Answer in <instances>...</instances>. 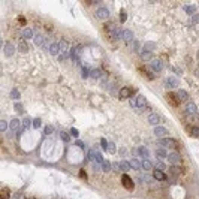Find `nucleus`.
I'll return each instance as SVG.
<instances>
[{"instance_id": "1", "label": "nucleus", "mask_w": 199, "mask_h": 199, "mask_svg": "<svg viewBox=\"0 0 199 199\" xmlns=\"http://www.w3.org/2000/svg\"><path fill=\"white\" fill-rule=\"evenodd\" d=\"M121 184L124 186V189H127V190H133V181H132V178L129 177V175H123L121 177Z\"/></svg>"}, {"instance_id": "2", "label": "nucleus", "mask_w": 199, "mask_h": 199, "mask_svg": "<svg viewBox=\"0 0 199 199\" xmlns=\"http://www.w3.org/2000/svg\"><path fill=\"white\" fill-rule=\"evenodd\" d=\"M96 17H97L99 20H107V18L109 17V9H108V8H99V9L96 11Z\"/></svg>"}, {"instance_id": "3", "label": "nucleus", "mask_w": 199, "mask_h": 199, "mask_svg": "<svg viewBox=\"0 0 199 199\" xmlns=\"http://www.w3.org/2000/svg\"><path fill=\"white\" fill-rule=\"evenodd\" d=\"M160 144L163 145V147H168V148H177V145H178V142L175 141V139H172V138H166V139H162L160 141Z\"/></svg>"}, {"instance_id": "4", "label": "nucleus", "mask_w": 199, "mask_h": 199, "mask_svg": "<svg viewBox=\"0 0 199 199\" xmlns=\"http://www.w3.org/2000/svg\"><path fill=\"white\" fill-rule=\"evenodd\" d=\"M166 101H168L169 105H172V107H178V105H180V99H178L177 94H174V93H168V94H166Z\"/></svg>"}, {"instance_id": "5", "label": "nucleus", "mask_w": 199, "mask_h": 199, "mask_svg": "<svg viewBox=\"0 0 199 199\" xmlns=\"http://www.w3.org/2000/svg\"><path fill=\"white\" fill-rule=\"evenodd\" d=\"M196 112H198V109H196V105L193 104V102H189L187 105H186V114L187 115H196Z\"/></svg>"}, {"instance_id": "6", "label": "nucleus", "mask_w": 199, "mask_h": 199, "mask_svg": "<svg viewBox=\"0 0 199 199\" xmlns=\"http://www.w3.org/2000/svg\"><path fill=\"white\" fill-rule=\"evenodd\" d=\"M14 53H15V47H14L11 42H6V44H5V55H6V57H12Z\"/></svg>"}, {"instance_id": "7", "label": "nucleus", "mask_w": 199, "mask_h": 199, "mask_svg": "<svg viewBox=\"0 0 199 199\" xmlns=\"http://www.w3.org/2000/svg\"><path fill=\"white\" fill-rule=\"evenodd\" d=\"M168 160L171 162V163H180V160H181V156L177 153V151H172V153H169L168 154Z\"/></svg>"}, {"instance_id": "8", "label": "nucleus", "mask_w": 199, "mask_h": 199, "mask_svg": "<svg viewBox=\"0 0 199 199\" xmlns=\"http://www.w3.org/2000/svg\"><path fill=\"white\" fill-rule=\"evenodd\" d=\"M160 121H162V118H160L159 114H150V117H148V123H150V124H153V126L156 127Z\"/></svg>"}, {"instance_id": "9", "label": "nucleus", "mask_w": 199, "mask_h": 199, "mask_svg": "<svg viewBox=\"0 0 199 199\" xmlns=\"http://www.w3.org/2000/svg\"><path fill=\"white\" fill-rule=\"evenodd\" d=\"M150 66H151V69H153L154 72H160V70H162V67H163V66H162V61H160V60H157V58H153Z\"/></svg>"}, {"instance_id": "10", "label": "nucleus", "mask_w": 199, "mask_h": 199, "mask_svg": "<svg viewBox=\"0 0 199 199\" xmlns=\"http://www.w3.org/2000/svg\"><path fill=\"white\" fill-rule=\"evenodd\" d=\"M166 133H168L166 127H163V126H156V127H154V135H156L157 138H162V136H165Z\"/></svg>"}, {"instance_id": "11", "label": "nucleus", "mask_w": 199, "mask_h": 199, "mask_svg": "<svg viewBox=\"0 0 199 199\" xmlns=\"http://www.w3.org/2000/svg\"><path fill=\"white\" fill-rule=\"evenodd\" d=\"M165 85H166V88H175L178 85V79L177 78H168Z\"/></svg>"}, {"instance_id": "12", "label": "nucleus", "mask_w": 199, "mask_h": 199, "mask_svg": "<svg viewBox=\"0 0 199 199\" xmlns=\"http://www.w3.org/2000/svg\"><path fill=\"white\" fill-rule=\"evenodd\" d=\"M130 94H132V90L129 87H123L120 90V97L121 99H127V97H130Z\"/></svg>"}, {"instance_id": "13", "label": "nucleus", "mask_w": 199, "mask_h": 199, "mask_svg": "<svg viewBox=\"0 0 199 199\" xmlns=\"http://www.w3.org/2000/svg\"><path fill=\"white\" fill-rule=\"evenodd\" d=\"M135 153H138L141 157H144V159H147L148 156H150V153H148V150L145 148V147H139L138 150H135Z\"/></svg>"}, {"instance_id": "14", "label": "nucleus", "mask_w": 199, "mask_h": 199, "mask_svg": "<svg viewBox=\"0 0 199 199\" xmlns=\"http://www.w3.org/2000/svg\"><path fill=\"white\" fill-rule=\"evenodd\" d=\"M58 45H60V51H61L63 54H64V53H67V50L70 48V47H69V42H67V41H64V39H61Z\"/></svg>"}, {"instance_id": "15", "label": "nucleus", "mask_w": 199, "mask_h": 199, "mask_svg": "<svg viewBox=\"0 0 199 199\" xmlns=\"http://www.w3.org/2000/svg\"><path fill=\"white\" fill-rule=\"evenodd\" d=\"M153 177H154L156 180H159V181H163V180H166V175L163 174V171H159V169H156V171H154Z\"/></svg>"}, {"instance_id": "16", "label": "nucleus", "mask_w": 199, "mask_h": 199, "mask_svg": "<svg viewBox=\"0 0 199 199\" xmlns=\"http://www.w3.org/2000/svg\"><path fill=\"white\" fill-rule=\"evenodd\" d=\"M145 104H147V99H145L144 96H138V97H136V107H138V108H144Z\"/></svg>"}, {"instance_id": "17", "label": "nucleus", "mask_w": 199, "mask_h": 199, "mask_svg": "<svg viewBox=\"0 0 199 199\" xmlns=\"http://www.w3.org/2000/svg\"><path fill=\"white\" fill-rule=\"evenodd\" d=\"M177 97L180 99V102H181V101H187V99H189V94H187V91H186V90H178Z\"/></svg>"}, {"instance_id": "18", "label": "nucleus", "mask_w": 199, "mask_h": 199, "mask_svg": "<svg viewBox=\"0 0 199 199\" xmlns=\"http://www.w3.org/2000/svg\"><path fill=\"white\" fill-rule=\"evenodd\" d=\"M130 166H132L133 169L139 171V169H142V162H139L138 159H132V162H130Z\"/></svg>"}, {"instance_id": "19", "label": "nucleus", "mask_w": 199, "mask_h": 199, "mask_svg": "<svg viewBox=\"0 0 199 199\" xmlns=\"http://www.w3.org/2000/svg\"><path fill=\"white\" fill-rule=\"evenodd\" d=\"M123 39H124L126 42H130V41L133 39V33H132L130 30H123Z\"/></svg>"}, {"instance_id": "20", "label": "nucleus", "mask_w": 199, "mask_h": 199, "mask_svg": "<svg viewBox=\"0 0 199 199\" xmlns=\"http://www.w3.org/2000/svg\"><path fill=\"white\" fill-rule=\"evenodd\" d=\"M58 51H60V45H58V44H51V45H50V53H51L53 55H57Z\"/></svg>"}, {"instance_id": "21", "label": "nucleus", "mask_w": 199, "mask_h": 199, "mask_svg": "<svg viewBox=\"0 0 199 199\" xmlns=\"http://www.w3.org/2000/svg\"><path fill=\"white\" fill-rule=\"evenodd\" d=\"M120 169L121 171H129V169H132V166H130V162H127V160H121L120 162Z\"/></svg>"}, {"instance_id": "22", "label": "nucleus", "mask_w": 199, "mask_h": 199, "mask_svg": "<svg viewBox=\"0 0 199 199\" xmlns=\"http://www.w3.org/2000/svg\"><path fill=\"white\" fill-rule=\"evenodd\" d=\"M18 51H20V53H27V51H29V45H27L24 41H20V44H18Z\"/></svg>"}, {"instance_id": "23", "label": "nucleus", "mask_w": 199, "mask_h": 199, "mask_svg": "<svg viewBox=\"0 0 199 199\" xmlns=\"http://www.w3.org/2000/svg\"><path fill=\"white\" fill-rule=\"evenodd\" d=\"M156 156H157L159 159H165V157H168V153H166L165 148H157V150H156Z\"/></svg>"}, {"instance_id": "24", "label": "nucleus", "mask_w": 199, "mask_h": 199, "mask_svg": "<svg viewBox=\"0 0 199 199\" xmlns=\"http://www.w3.org/2000/svg\"><path fill=\"white\" fill-rule=\"evenodd\" d=\"M90 76L94 78V79L96 78H101L102 76V70L101 69H93V70H90Z\"/></svg>"}, {"instance_id": "25", "label": "nucleus", "mask_w": 199, "mask_h": 199, "mask_svg": "<svg viewBox=\"0 0 199 199\" xmlns=\"http://www.w3.org/2000/svg\"><path fill=\"white\" fill-rule=\"evenodd\" d=\"M97 153H99V151H96V150H90V151H88V160H90V162H93V163H96Z\"/></svg>"}, {"instance_id": "26", "label": "nucleus", "mask_w": 199, "mask_h": 199, "mask_svg": "<svg viewBox=\"0 0 199 199\" xmlns=\"http://www.w3.org/2000/svg\"><path fill=\"white\" fill-rule=\"evenodd\" d=\"M111 168H112V163L108 162V160H104V163H102V171H104V172H109Z\"/></svg>"}, {"instance_id": "27", "label": "nucleus", "mask_w": 199, "mask_h": 199, "mask_svg": "<svg viewBox=\"0 0 199 199\" xmlns=\"http://www.w3.org/2000/svg\"><path fill=\"white\" fill-rule=\"evenodd\" d=\"M184 11L189 14V15H195V12H196V6H190V5H187V6H184Z\"/></svg>"}, {"instance_id": "28", "label": "nucleus", "mask_w": 199, "mask_h": 199, "mask_svg": "<svg viewBox=\"0 0 199 199\" xmlns=\"http://www.w3.org/2000/svg\"><path fill=\"white\" fill-rule=\"evenodd\" d=\"M151 168H153V163H151L150 160H147V159H145V160L142 162V169H144V171H150Z\"/></svg>"}, {"instance_id": "29", "label": "nucleus", "mask_w": 199, "mask_h": 199, "mask_svg": "<svg viewBox=\"0 0 199 199\" xmlns=\"http://www.w3.org/2000/svg\"><path fill=\"white\" fill-rule=\"evenodd\" d=\"M23 36H24V39H32V38H33V32H32L30 29H24Z\"/></svg>"}, {"instance_id": "30", "label": "nucleus", "mask_w": 199, "mask_h": 199, "mask_svg": "<svg viewBox=\"0 0 199 199\" xmlns=\"http://www.w3.org/2000/svg\"><path fill=\"white\" fill-rule=\"evenodd\" d=\"M151 57H153V55H151L150 51H142V53H141V58H142V60H153Z\"/></svg>"}, {"instance_id": "31", "label": "nucleus", "mask_w": 199, "mask_h": 199, "mask_svg": "<svg viewBox=\"0 0 199 199\" xmlns=\"http://www.w3.org/2000/svg\"><path fill=\"white\" fill-rule=\"evenodd\" d=\"M18 126H20V121H18V118H12V120H11V123H9V127H11L12 130H15Z\"/></svg>"}, {"instance_id": "32", "label": "nucleus", "mask_w": 199, "mask_h": 199, "mask_svg": "<svg viewBox=\"0 0 199 199\" xmlns=\"http://www.w3.org/2000/svg\"><path fill=\"white\" fill-rule=\"evenodd\" d=\"M107 151H108V153H111V154H114V153L117 151V148H115V144H114V142H108Z\"/></svg>"}, {"instance_id": "33", "label": "nucleus", "mask_w": 199, "mask_h": 199, "mask_svg": "<svg viewBox=\"0 0 199 199\" xmlns=\"http://www.w3.org/2000/svg\"><path fill=\"white\" fill-rule=\"evenodd\" d=\"M189 130H190V132H189V135H190V136H195V138H198V136H199V127H196V126H195V127H192V129H189Z\"/></svg>"}, {"instance_id": "34", "label": "nucleus", "mask_w": 199, "mask_h": 199, "mask_svg": "<svg viewBox=\"0 0 199 199\" xmlns=\"http://www.w3.org/2000/svg\"><path fill=\"white\" fill-rule=\"evenodd\" d=\"M35 44L39 45V47L44 45V36H42V35H36V36H35Z\"/></svg>"}, {"instance_id": "35", "label": "nucleus", "mask_w": 199, "mask_h": 199, "mask_svg": "<svg viewBox=\"0 0 199 199\" xmlns=\"http://www.w3.org/2000/svg\"><path fill=\"white\" fill-rule=\"evenodd\" d=\"M154 47H156V45H154L153 42H147V44H144V51H150V53H151V51L154 50Z\"/></svg>"}, {"instance_id": "36", "label": "nucleus", "mask_w": 199, "mask_h": 199, "mask_svg": "<svg viewBox=\"0 0 199 199\" xmlns=\"http://www.w3.org/2000/svg\"><path fill=\"white\" fill-rule=\"evenodd\" d=\"M139 72H141V73H142L144 76H147L148 79H153V78H154V75H153V73H150V72H148L147 69H139Z\"/></svg>"}, {"instance_id": "37", "label": "nucleus", "mask_w": 199, "mask_h": 199, "mask_svg": "<svg viewBox=\"0 0 199 199\" xmlns=\"http://www.w3.org/2000/svg\"><path fill=\"white\" fill-rule=\"evenodd\" d=\"M60 138H61L64 142H69V141H70V138H69V135H67L66 132H60Z\"/></svg>"}, {"instance_id": "38", "label": "nucleus", "mask_w": 199, "mask_h": 199, "mask_svg": "<svg viewBox=\"0 0 199 199\" xmlns=\"http://www.w3.org/2000/svg\"><path fill=\"white\" fill-rule=\"evenodd\" d=\"M30 121H32V120H30L29 117H26L24 121H23V127H24V129H29V127H30Z\"/></svg>"}, {"instance_id": "39", "label": "nucleus", "mask_w": 199, "mask_h": 199, "mask_svg": "<svg viewBox=\"0 0 199 199\" xmlns=\"http://www.w3.org/2000/svg\"><path fill=\"white\" fill-rule=\"evenodd\" d=\"M2 199H9V190L8 189L2 190Z\"/></svg>"}, {"instance_id": "40", "label": "nucleus", "mask_w": 199, "mask_h": 199, "mask_svg": "<svg viewBox=\"0 0 199 199\" xmlns=\"http://www.w3.org/2000/svg\"><path fill=\"white\" fill-rule=\"evenodd\" d=\"M88 75H90V73H88V69H87V67H82V69H81V76H82V78H87Z\"/></svg>"}, {"instance_id": "41", "label": "nucleus", "mask_w": 199, "mask_h": 199, "mask_svg": "<svg viewBox=\"0 0 199 199\" xmlns=\"http://www.w3.org/2000/svg\"><path fill=\"white\" fill-rule=\"evenodd\" d=\"M75 145H76L78 148H82V150H84V148L87 147V145H85V142H82V141H79V139H78V141L75 142Z\"/></svg>"}, {"instance_id": "42", "label": "nucleus", "mask_w": 199, "mask_h": 199, "mask_svg": "<svg viewBox=\"0 0 199 199\" xmlns=\"http://www.w3.org/2000/svg\"><path fill=\"white\" fill-rule=\"evenodd\" d=\"M156 168H157L159 171H163V169H166V165L162 163V162H157V163H156Z\"/></svg>"}, {"instance_id": "43", "label": "nucleus", "mask_w": 199, "mask_h": 199, "mask_svg": "<svg viewBox=\"0 0 199 199\" xmlns=\"http://www.w3.org/2000/svg\"><path fill=\"white\" fill-rule=\"evenodd\" d=\"M41 124H42V121H41L39 118H36V120H33V127H35V129H38V127H41Z\"/></svg>"}, {"instance_id": "44", "label": "nucleus", "mask_w": 199, "mask_h": 199, "mask_svg": "<svg viewBox=\"0 0 199 199\" xmlns=\"http://www.w3.org/2000/svg\"><path fill=\"white\" fill-rule=\"evenodd\" d=\"M141 181H142V183H150V181H151V177H150V175H142V177H141Z\"/></svg>"}, {"instance_id": "45", "label": "nucleus", "mask_w": 199, "mask_h": 199, "mask_svg": "<svg viewBox=\"0 0 199 199\" xmlns=\"http://www.w3.org/2000/svg\"><path fill=\"white\" fill-rule=\"evenodd\" d=\"M53 130H54V129H53V126H47L44 133H45V135H51V133H53Z\"/></svg>"}, {"instance_id": "46", "label": "nucleus", "mask_w": 199, "mask_h": 199, "mask_svg": "<svg viewBox=\"0 0 199 199\" xmlns=\"http://www.w3.org/2000/svg\"><path fill=\"white\" fill-rule=\"evenodd\" d=\"M11 96H12L14 99H20V93H18L17 90H12V91H11Z\"/></svg>"}, {"instance_id": "47", "label": "nucleus", "mask_w": 199, "mask_h": 199, "mask_svg": "<svg viewBox=\"0 0 199 199\" xmlns=\"http://www.w3.org/2000/svg\"><path fill=\"white\" fill-rule=\"evenodd\" d=\"M0 129H2V132H6V129H8L6 121H2V123H0Z\"/></svg>"}, {"instance_id": "48", "label": "nucleus", "mask_w": 199, "mask_h": 199, "mask_svg": "<svg viewBox=\"0 0 199 199\" xmlns=\"http://www.w3.org/2000/svg\"><path fill=\"white\" fill-rule=\"evenodd\" d=\"M112 169L115 171V172H120L121 169H120V163H112Z\"/></svg>"}, {"instance_id": "49", "label": "nucleus", "mask_w": 199, "mask_h": 199, "mask_svg": "<svg viewBox=\"0 0 199 199\" xmlns=\"http://www.w3.org/2000/svg\"><path fill=\"white\" fill-rule=\"evenodd\" d=\"M198 21H199V15H193V17H192V20H190V23H192V24H196Z\"/></svg>"}, {"instance_id": "50", "label": "nucleus", "mask_w": 199, "mask_h": 199, "mask_svg": "<svg viewBox=\"0 0 199 199\" xmlns=\"http://www.w3.org/2000/svg\"><path fill=\"white\" fill-rule=\"evenodd\" d=\"M70 135H72V136H75V138H78V135H79V132H78L76 129H70Z\"/></svg>"}, {"instance_id": "51", "label": "nucleus", "mask_w": 199, "mask_h": 199, "mask_svg": "<svg viewBox=\"0 0 199 199\" xmlns=\"http://www.w3.org/2000/svg\"><path fill=\"white\" fill-rule=\"evenodd\" d=\"M129 104H130V107H132V108H138V107H136V101H133V99H130Z\"/></svg>"}, {"instance_id": "52", "label": "nucleus", "mask_w": 199, "mask_h": 199, "mask_svg": "<svg viewBox=\"0 0 199 199\" xmlns=\"http://www.w3.org/2000/svg\"><path fill=\"white\" fill-rule=\"evenodd\" d=\"M138 47H139V44H138L136 41H133V48H132V50H133V51H138V50H139Z\"/></svg>"}, {"instance_id": "53", "label": "nucleus", "mask_w": 199, "mask_h": 199, "mask_svg": "<svg viewBox=\"0 0 199 199\" xmlns=\"http://www.w3.org/2000/svg\"><path fill=\"white\" fill-rule=\"evenodd\" d=\"M15 109H17L18 112H23V107H21L20 104H17V105H15Z\"/></svg>"}, {"instance_id": "54", "label": "nucleus", "mask_w": 199, "mask_h": 199, "mask_svg": "<svg viewBox=\"0 0 199 199\" xmlns=\"http://www.w3.org/2000/svg\"><path fill=\"white\" fill-rule=\"evenodd\" d=\"M18 21H20V23H21L23 26L26 24V18H24V17H18Z\"/></svg>"}, {"instance_id": "55", "label": "nucleus", "mask_w": 199, "mask_h": 199, "mask_svg": "<svg viewBox=\"0 0 199 199\" xmlns=\"http://www.w3.org/2000/svg\"><path fill=\"white\" fill-rule=\"evenodd\" d=\"M120 18H121V21L124 23V21H126V14H124V12H121V14H120Z\"/></svg>"}, {"instance_id": "56", "label": "nucleus", "mask_w": 199, "mask_h": 199, "mask_svg": "<svg viewBox=\"0 0 199 199\" xmlns=\"http://www.w3.org/2000/svg\"><path fill=\"white\" fill-rule=\"evenodd\" d=\"M79 175H81V177H82V178H84V180H85V178H87V174H85V172H84V171H81V172H79Z\"/></svg>"}, {"instance_id": "57", "label": "nucleus", "mask_w": 199, "mask_h": 199, "mask_svg": "<svg viewBox=\"0 0 199 199\" xmlns=\"http://www.w3.org/2000/svg\"><path fill=\"white\" fill-rule=\"evenodd\" d=\"M29 199H35V198H29Z\"/></svg>"}]
</instances>
